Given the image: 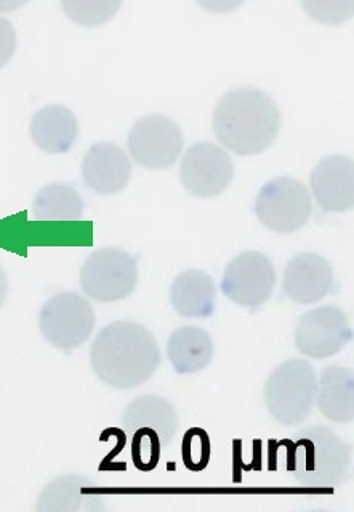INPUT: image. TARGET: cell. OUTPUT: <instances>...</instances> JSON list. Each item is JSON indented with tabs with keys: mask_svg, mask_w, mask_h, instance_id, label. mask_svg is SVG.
Returning <instances> with one entry per match:
<instances>
[{
	"mask_svg": "<svg viewBox=\"0 0 354 512\" xmlns=\"http://www.w3.org/2000/svg\"><path fill=\"white\" fill-rule=\"evenodd\" d=\"M161 352L153 333L130 320L101 328L93 341L90 364L103 383L114 389H133L156 373Z\"/></svg>",
	"mask_w": 354,
	"mask_h": 512,
	"instance_id": "obj_1",
	"label": "cell"
},
{
	"mask_svg": "<svg viewBox=\"0 0 354 512\" xmlns=\"http://www.w3.org/2000/svg\"><path fill=\"white\" fill-rule=\"evenodd\" d=\"M279 127L278 104L258 88L231 90L215 106V136L238 156L265 152L278 138Z\"/></svg>",
	"mask_w": 354,
	"mask_h": 512,
	"instance_id": "obj_2",
	"label": "cell"
},
{
	"mask_svg": "<svg viewBox=\"0 0 354 512\" xmlns=\"http://www.w3.org/2000/svg\"><path fill=\"white\" fill-rule=\"evenodd\" d=\"M295 480L306 488H334L350 479L351 445L327 426H310L298 432L294 445Z\"/></svg>",
	"mask_w": 354,
	"mask_h": 512,
	"instance_id": "obj_3",
	"label": "cell"
},
{
	"mask_svg": "<svg viewBox=\"0 0 354 512\" xmlns=\"http://www.w3.org/2000/svg\"><path fill=\"white\" fill-rule=\"evenodd\" d=\"M318 391L316 372L306 360L282 362L265 384V405L282 426L305 423L313 412Z\"/></svg>",
	"mask_w": 354,
	"mask_h": 512,
	"instance_id": "obj_4",
	"label": "cell"
},
{
	"mask_svg": "<svg viewBox=\"0 0 354 512\" xmlns=\"http://www.w3.org/2000/svg\"><path fill=\"white\" fill-rule=\"evenodd\" d=\"M137 284L138 258L122 248H101L82 264V290L100 303L129 298Z\"/></svg>",
	"mask_w": 354,
	"mask_h": 512,
	"instance_id": "obj_5",
	"label": "cell"
},
{
	"mask_svg": "<svg viewBox=\"0 0 354 512\" xmlns=\"http://www.w3.org/2000/svg\"><path fill=\"white\" fill-rule=\"evenodd\" d=\"M97 316L84 296L66 292L52 296L42 308L39 327L53 348L73 351L89 340Z\"/></svg>",
	"mask_w": 354,
	"mask_h": 512,
	"instance_id": "obj_6",
	"label": "cell"
},
{
	"mask_svg": "<svg viewBox=\"0 0 354 512\" xmlns=\"http://www.w3.org/2000/svg\"><path fill=\"white\" fill-rule=\"evenodd\" d=\"M311 196L302 181L294 178H274L260 189L255 213L258 220L273 232L292 234L308 223L311 216Z\"/></svg>",
	"mask_w": 354,
	"mask_h": 512,
	"instance_id": "obj_7",
	"label": "cell"
},
{
	"mask_svg": "<svg viewBox=\"0 0 354 512\" xmlns=\"http://www.w3.org/2000/svg\"><path fill=\"white\" fill-rule=\"evenodd\" d=\"M129 152L141 167L164 170L182 154L183 133L177 122L161 114L141 117L129 133Z\"/></svg>",
	"mask_w": 354,
	"mask_h": 512,
	"instance_id": "obj_8",
	"label": "cell"
},
{
	"mask_svg": "<svg viewBox=\"0 0 354 512\" xmlns=\"http://www.w3.org/2000/svg\"><path fill=\"white\" fill-rule=\"evenodd\" d=\"M276 271L262 252H244L228 266L222 280V292L228 300L244 308H260L273 295Z\"/></svg>",
	"mask_w": 354,
	"mask_h": 512,
	"instance_id": "obj_9",
	"label": "cell"
},
{
	"mask_svg": "<svg viewBox=\"0 0 354 512\" xmlns=\"http://www.w3.org/2000/svg\"><path fill=\"white\" fill-rule=\"evenodd\" d=\"M234 167L222 146L214 143L193 144L183 156L180 180L194 197H217L233 183Z\"/></svg>",
	"mask_w": 354,
	"mask_h": 512,
	"instance_id": "obj_10",
	"label": "cell"
},
{
	"mask_svg": "<svg viewBox=\"0 0 354 512\" xmlns=\"http://www.w3.org/2000/svg\"><path fill=\"white\" fill-rule=\"evenodd\" d=\"M350 320L337 306H321L305 312L295 328L298 351L311 359H327L350 343Z\"/></svg>",
	"mask_w": 354,
	"mask_h": 512,
	"instance_id": "obj_11",
	"label": "cell"
},
{
	"mask_svg": "<svg viewBox=\"0 0 354 512\" xmlns=\"http://www.w3.org/2000/svg\"><path fill=\"white\" fill-rule=\"evenodd\" d=\"M105 496L95 480L81 474L53 479L37 498V512L105 511Z\"/></svg>",
	"mask_w": 354,
	"mask_h": 512,
	"instance_id": "obj_12",
	"label": "cell"
},
{
	"mask_svg": "<svg viewBox=\"0 0 354 512\" xmlns=\"http://www.w3.org/2000/svg\"><path fill=\"white\" fill-rule=\"evenodd\" d=\"M311 191L326 212L343 213L353 208L354 167L348 156H327L311 173Z\"/></svg>",
	"mask_w": 354,
	"mask_h": 512,
	"instance_id": "obj_13",
	"label": "cell"
},
{
	"mask_svg": "<svg viewBox=\"0 0 354 512\" xmlns=\"http://www.w3.org/2000/svg\"><path fill=\"white\" fill-rule=\"evenodd\" d=\"M82 178L93 191L113 196L124 191L132 178L130 159L113 143L93 144L82 160Z\"/></svg>",
	"mask_w": 354,
	"mask_h": 512,
	"instance_id": "obj_14",
	"label": "cell"
},
{
	"mask_svg": "<svg viewBox=\"0 0 354 512\" xmlns=\"http://www.w3.org/2000/svg\"><path fill=\"white\" fill-rule=\"evenodd\" d=\"M334 284V269L324 256L300 253L287 263L284 292L298 304H314L326 298Z\"/></svg>",
	"mask_w": 354,
	"mask_h": 512,
	"instance_id": "obj_15",
	"label": "cell"
},
{
	"mask_svg": "<svg viewBox=\"0 0 354 512\" xmlns=\"http://www.w3.org/2000/svg\"><path fill=\"white\" fill-rule=\"evenodd\" d=\"M180 426L177 410L169 400L156 394L132 400L122 415V429L127 436L140 428H151L161 437L162 447L172 444Z\"/></svg>",
	"mask_w": 354,
	"mask_h": 512,
	"instance_id": "obj_16",
	"label": "cell"
},
{
	"mask_svg": "<svg viewBox=\"0 0 354 512\" xmlns=\"http://www.w3.org/2000/svg\"><path fill=\"white\" fill-rule=\"evenodd\" d=\"M79 135L76 116L65 106L50 104L31 120V136L37 148L49 154H65Z\"/></svg>",
	"mask_w": 354,
	"mask_h": 512,
	"instance_id": "obj_17",
	"label": "cell"
},
{
	"mask_svg": "<svg viewBox=\"0 0 354 512\" xmlns=\"http://www.w3.org/2000/svg\"><path fill=\"white\" fill-rule=\"evenodd\" d=\"M217 287L207 272L190 269L177 276L170 288V301L180 316L204 319L215 309Z\"/></svg>",
	"mask_w": 354,
	"mask_h": 512,
	"instance_id": "obj_18",
	"label": "cell"
},
{
	"mask_svg": "<svg viewBox=\"0 0 354 512\" xmlns=\"http://www.w3.org/2000/svg\"><path fill=\"white\" fill-rule=\"evenodd\" d=\"M316 404L327 420L351 423L354 416V378L350 368L330 365L318 381Z\"/></svg>",
	"mask_w": 354,
	"mask_h": 512,
	"instance_id": "obj_19",
	"label": "cell"
},
{
	"mask_svg": "<svg viewBox=\"0 0 354 512\" xmlns=\"http://www.w3.org/2000/svg\"><path fill=\"white\" fill-rule=\"evenodd\" d=\"M212 336L199 327H180L170 335L167 356L180 375L198 373L214 359Z\"/></svg>",
	"mask_w": 354,
	"mask_h": 512,
	"instance_id": "obj_20",
	"label": "cell"
},
{
	"mask_svg": "<svg viewBox=\"0 0 354 512\" xmlns=\"http://www.w3.org/2000/svg\"><path fill=\"white\" fill-rule=\"evenodd\" d=\"M31 213L39 221H77L84 215V200L69 184H47L34 197Z\"/></svg>",
	"mask_w": 354,
	"mask_h": 512,
	"instance_id": "obj_21",
	"label": "cell"
},
{
	"mask_svg": "<svg viewBox=\"0 0 354 512\" xmlns=\"http://www.w3.org/2000/svg\"><path fill=\"white\" fill-rule=\"evenodd\" d=\"M121 0H63L61 7L69 20L84 28H97L108 23L121 8Z\"/></svg>",
	"mask_w": 354,
	"mask_h": 512,
	"instance_id": "obj_22",
	"label": "cell"
},
{
	"mask_svg": "<svg viewBox=\"0 0 354 512\" xmlns=\"http://www.w3.org/2000/svg\"><path fill=\"white\" fill-rule=\"evenodd\" d=\"M132 461L141 472H151L161 460V437L154 429L140 428L132 436Z\"/></svg>",
	"mask_w": 354,
	"mask_h": 512,
	"instance_id": "obj_23",
	"label": "cell"
},
{
	"mask_svg": "<svg viewBox=\"0 0 354 512\" xmlns=\"http://www.w3.org/2000/svg\"><path fill=\"white\" fill-rule=\"evenodd\" d=\"M212 455L209 432L202 428H191L185 432L182 442V458L185 468L191 472H202L209 466Z\"/></svg>",
	"mask_w": 354,
	"mask_h": 512,
	"instance_id": "obj_24",
	"label": "cell"
},
{
	"mask_svg": "<svg viewBox=\"0 0 354 512\" xmlns=\"http://www.w3.org/2000/svg\"><path fill=\"white\" fill-rule=\"evenodd\" d=\"M303 8H305L306 15L311 16L314 21L324 24H340L350 20L353 16V2L313 0V2H303Z\"/></svg>",
	"mask_w": 354,
	"mask_h": 512,
	"instance_id": "obj_25",
	"label": "cell"
},
{
	"mask_svg": "<svg viewBox=\"0 0 354 512\" xmlns=\"http://www.w3.org/2000/svg\"><path fill=\"white\" fill-rule=\"evenodd\" d=\"M17 50V32L9 20L0 16V69L9 64Z\"/></svg>",
	"mask_w": 354,
	"mask_h": 512,
	"instance_id": "obj_26",
	"label": "cell"
},
{
	"mask_svg": "<svg viewBox=\"0 0 354 512\" xmlns=\"http://www.w3.org/2000/svg\"><path fill=\"white\" fill-rule=\"evenodd\" d=\"M7 293H9V280L5 276L4 269L0 266V308L4 306L5 300H7Z\"/></svg>",
	"mask_w": 354,
	"mask_h": 512,
	"instance_id": "obj_27",
	"label": "cell"
},
{
	"mask_svg": "<svg viewBox=\"0 0 354 512\" xmlns=\"http://www.w3.org/2000/svg\"><path fill=\"white\" fill-rule=\"evenodd\" d=\"M239 4H230V2H218V4H206L207 8L214 10V12L225 13L226 10H233L234 7H238Z\"/></svg>",
	"mask_w": 354,
	"mask_h": 512,
	"instance_id": "obj_28",
	"label": "cell"
}]
</instances>
